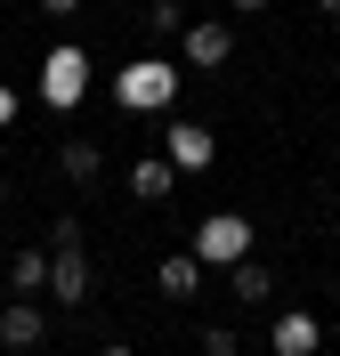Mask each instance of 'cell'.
Returning <instances> with one entry per match:
<instances>
[{"instance_id":"cell-1","label":"cell","mask_w":340,"mask_h":356,"mask_svg":"<svg viewBox=\"0 0 340 356\" xmlns=\"http://www.w3.org/2000/svg\"><path fill=\"white\" fill-rule=\"evenodd\" d=\"M195 259H203V267L251 259V219H243V211H211V219L195 227Z\"/></svg>"},{"instance_id":"cell-2","label":"cell","mask_w":340,"mask_h":356,"mask_svg":"<svg viewBox=\"0 0 340 356\" xmlns=\"http://www.w3.org/2000/svg\"><path fill=\"white\" fill-rule=\"evenodd\" d=\"M113 97H122L130 113H162L170 97H179V73L162 65V57H138V65L122 73V81H113Z\"/></svg>"},{"instance_id":"cell-3","label":"cell","mask_w":340,"mask_h":356,"mask_svg":"<svg viewBox=\"0 0 340 356\" xmlns=\"http://www.w3.org/2000/svg\"><path fill=\"white\" fill-rule=\"evenodd\" d=\"M81 89H90V57H81V49H57V57H49V73H41V106H81Z\"/></svg>"},{"instance_id":"cell-4","label":"cell","mask_w":340,"mask_h":356,"mask_svg":"<svg viewBox=\"0 0 340 356\" xmlns=\"http://www.w3.org/2000/svg\"><path fill=\"white\" fill-rule=\"evenodd\" d=\"M49 291H57V308H81V300H90V259H81V243L49 251Z\"/></svg>"},{"instance_id":"cell-5","label":"cell","mask_w":340,"mask_h":356,"mask_svg":"<svg viewBox=\"0 0 340 356\" xmlns=\"http://www.w3.org/2000/svg\"><path fill=\"white\" fill-rule=\"evenodd\" d=\"M162 146H170V162H179V170H211V162H219V138H211L203 122H170V138H162Z\"/></svg>"},{"instance_id":"cell-6","label":"cell","mask_w":340,"mask_h":356,"mask_svg":"<svg viewBox=\"0 0 340 356\" xmlns=\"http://www.w3.org/2000/svg\"><path fill=\"white\" fill-rule=\"evenodd\" d=\"M227 49H235V24L227 17H203V24H186V65H227Z\"/></svg>"},{"instance_id":"cell-7","label":"cell","mask_w":340,"mask_h":356,"mask_svg":"<svg viewBox=\"0 0 340 356\" xmlns=\"http://www.w3.org/2000/svg\"><path fill=\"white\" fill-rule=\"evenodd\" d=\"M268 348H275V356H316V348H324V332H316V316H308V308H292V316H275V332H268Z\"/></svg>"},{"instance_id":"cell-8","label":"cell","mask_w":340,"mask_h":356,"mask_svg":"<svg viewBox=\"0 0 340 356\" xmlns=\"http://www.w3.org/2000/svg\"><path fill=\"white\" fill-rule=\"evenodd\" d=\"M0 348H17V356H33V348H41V308H33V300L0 308Z\"/></svg>"},{"instance_id":"cell-9","label":"cell","mask_w":340,"mask_h":356,"mask_svg":"<svg viewBox=\"0 0 340 356\" xmlns=\"http://www.w3.org/2000/svg\"><path fill=\"white\" fill-rule=\"evenodd\" d=\"M57 170H65L73 186H97V170H106V146H97V138H65V146H57Z\"/></svg>"},{"instance_id":"cell-10","label":"cell","mask_w":340,"mask_h":356,"mask_svg":"<svg viewBox=\"0 0 340 356\" xmlns=\"http://www.w3.org/2000/svg\"><path fill=\"white\" fill-rule=\"evenodd\" d=\"M154 284H162V300H195V291H203V259H195V251H170Z\"/></svg>"},{"instance_id":"cell-11","label":"cell","mask_w":340,"mask_h":356,"mask_svg":"<svg viewBox=\"0 0 340 356\" xmlns=\"http://www.w3.org/2000/svg\"><path fill=\"white\" fill-rule=\"evenodd\" d=\"M170 178H179V162H170V154H146V162H130V195L138 202H162Z\"/></svg>"},{"instance_id":"cell-12","label":"cell","mask_w":340,"mask_h":356,"mask_svg":"<svg viewBox=\"0 0 340 356\" xmlns=\"http://www.w3.org/2000/svg\"><path fill=\"white\" fill-rule=\"evenodd\" d=\"M227 275H235V300H243V308H268V300H275V267H259V259H235Z\"/></svg>"},{"instance_id":"cell-13","label":"cell","mask_w":340,"mask_h":356,"mask_svg":"<svg viewBox=\"0 0 340 356\" xmlns=\"http://www.w3.org/2000/svg\"><path fill=\"white\" fill-rule=\"evenodd\" d=\"M8 291H17V300L49 291V251H17V259H8Z\"/></svg>"},{"instance_id":"cell-14","label":"cell","mask_w":340,"mask_h":356,"mask_svg":"<svg viewBox=\"0 0 340 356\" xmlns=\"http://www.w3.org/2000/svg\"><path fill=\"white\" fill-rule=\"evenodd\" d=\"M146 24H154V33H186V8H179V0H154V8H146Z\"/></svg>"},{"instance_id":"cell-15","label":"cell","mask_w":340,"mask_h":356,"mask_svg":"<svg viewBox=\"0 0 340 356\" xmlns=\"http://www.w3.org/2000/svg\"><path fill=\"white\" fill-rule=\"evenodd\" d=\"M203 356H235V332H227V324H211V332H203Z\"/></svg>"},{"instance_id":"cell-16","label":"cell","mask_w":340,"mask_h":356,"mask_svg":"<svg viewBox=\"0 0 340 356\" xmlns=\"http://www.w3.org/2000/svg\"><path fill=\"white\" fill-rule=\"evenodd\" d=\"M8 122H17V89L0 81V130H8Z\"/></svg>"},{"instance_id":"cell-17","label":"cell","mask_w":340,"mask_h":356,"mask_svg":"<svg viewBox=\"0 0 340 356\" xmlns=\"http://www.w3.org/2000/svg\"><path fill=\"white\" fill-rule=\"evenodd\" d=\"M219 8H235V17H259V8H268V0H219Z\"/></svg>"},{"instance_id":"cell-18","label":"cell","mask_w":340,"mask_h":356,"mask_svg":"<svg viewBox=\"0 0 340 356\" xmlns=\"http://www.w3.org/2000/svg\"><path fill=\"white\" fill-rule=\"evenodd\" d=\"M41 8H49V17H73V8H81V0H41Z\"/></svg>"},{"instance_id":"cell-19","label":"cell","mask_w":340,"mask_h":356,"mask_svg":"<svg viewBox=\"0 0 340 356\" xmlns=\"http://www.w3.org/2000/svg\"><path fill=\"white\" fill-rule=\"evenodd\" d=\"M97 356H138V348H122V340H106V348H97Z\"/></svg>"},{"instance_id":"cell-20","label":"cell","mask_w":340,"mask_h":356,"mask_svg":"<svg viewBox=\"0 0 340 356\" xmlns=\"http://www.w3.org/2000/svg\"><path fill=\"white\" fill-rule=\"evenodd\" d=\"M316 8H324V17H340V0H316Z\"/></svg>"},{"instance_id":"cell-21","label":"cell","mask_w":340,"mask_h":356,"mask_svg":"<svg viewBox=\"0 0 340 356\" xmlns=\"http://www.w3.org/2000/svg\"><path fill=\"white\" fill-rule=\"evenodd\" d=\"M0 211H8V178H0Z\"/></svg>"}]
</instances>
